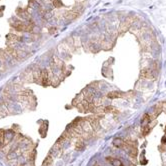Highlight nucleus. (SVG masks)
<instances>
[{
    "instance_id": "nucleus-1",
    "label": "nucleus",
    "mask_w": 166,
    "mask_h": 166,
    "mask_svg": "<svg viewBox=\"0 0 166 166\" xmlns=\"http://www.w3.org/2000/svg\"><path fill=\"white\" fill-rule=\"evenodd\" d=\"M62 146H63L62 144L56 142L55 144H54V146L51 148L50 155L52 157H58V156H60L62 154V151H63V147Z\"/></svg>"
},
{
    "instance_id": "nucleus-2",
    "label": "nucleus",
    "mask_w": 166,
    "mask_h": 166,
    "mask_svg": "<svg viewBox=\"0 0 166 166\" xmlns=\"http://www.w3.org/2000/svg\"><path fill=\"white\" fill-rule=\"evenodd\" d=\"M75 150L77 151H81L85 148V143H84V140L82 138H76L75 139Z\"/></svg>"
},
{
    "instance_id": "nucleus-3",
    "label": "nucleus",
    "mask_w": 166,
    "mask_h": 166,
    "mask_svg": "<svg viewBox=\"0 0 166 166\" xmlns=\"http://www.w3.org/2000/svg\"><path fill=\"white\" fill-rule=\"evenodd\" d=\"M113 144L118 148H123V146L125 145V141L121 139V138H115L113 140Z\"/></svg>"
},
{
    "instance_id": "nucleus-4",
    "label": "nucleus",
    "mask_w": 166,
    "mask_h": 166,
    "mask_svg": "<svg viewBox=\"0 0 166 166\" xmlns=\"http://www.w3.org/2000/svg\"><path fill=\"white\" fill-rule=\"evenodd\" d=\"M52 160H53V157L49 154L43 162V166H52Z\"/></svg>"
},
{
    "instance_id": "nucleus-5",
    "label": "nucleus",
    "mask_w": 166,
    "mask_h": 166,
    "mask_svg": "<svg viewBox=\"0 0 166 166\" xmlns=\"http://www.w3.org/2000/svg\"><path fill=\"white\" fill-rule=\"evenodd\" d=\"M46 130H47V123H44V127H43V124L41 125L40 129H39V131H40V134L41 136H45L46 135Z\"/></svg>"
},
{
    "instance_id": "nucleus-6",
    "label": "nucleus",
    "mask_w": 166,
    "mask_h": 166,
    "mask_svg": "<svg viewBox=\"0 0 166 166\" xmlns=\"http://www.w3.org/2000/svg\"><path fill=\"white\" fill-rule=\"evenodd\" d=\"M52 5L54 6V7H62L63 4L61 3V1H59V0H55V1L52 2Z\"/></svg>"
}]
</instances>
